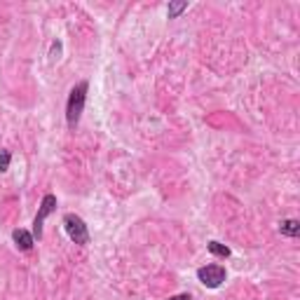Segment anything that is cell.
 Here are the masks:
<instances>
[{
	"instance_id": "obj_1",
	"label": "cell",
	"mask_w": 300,
	"mask_h": 300,
	"mask_svg": "<svg viewBox=\"0 0 300 300\" xmlns=\"http://www.w3.org/2000/svg\"><path fill=\"white\" fill-rule=\"evenodd\" d=\"M87 92H89V82L80 80L78 84H73L71 94L66 101V124L68 129H75L80 124V117L84 113V103H87Z\"/></svg>"
},
{
	"instance_id": "obj_2",
	"label": "cell",
	"mask_w": 300,
	"mask_h": 300,
	"mask_svg": "<svg viewBox=\"0 0 300 300\" xmlns=\"http://www.w3.org/2000/svg\"><path fill=\"white\" fill-rule=\"evenodd\" d=\"M63 230H66L68 239L71 242H75L78 246H87L89 244V228L87 223L82 221V216H78V213H63Z\"/></svg>"
},
{
	"instance_id": "obj_6",
	"label": "cell",
	"mask_w": 300,
	"mask_h": 300,
	"mask_svg": "<svg viewBox=\"0 0 300 300\" xmlns=\"http://www.w3.org/2000/svg\"><path fill=\"white\" fill-rule=\"evenodd\" d=\"M279 232H282L284 237H298L300 234V221H295V218L282 221L279 223Z\"/></svg>"
},
{
	"instance_id": "obj_7",
	"label": "cell",
	"mask_w": 300,
	"mask_h": 300,
	"mask_svg": "<svg viewBox=\"0 0 300 300\" xmlns=\"http://www.w3.org/2000/svg\"><path fill=\"white\" fill-rule=\"evenodd\" d=\"M206 249H209V253L211 256H216V258H230V246H225V244H221V242H216V239H211L209 244H206Z\"/></svg>"
},
{
	"instance_id": "obj_4",
	"label": "cell",
	"mask_w": 300,
	"mask_h": 300,
	"mask_svg": "<svg viewBox=\"0 0 300 300\" xmlns=\"http://www.w3.org/2000/svg\"><path fill=\"white\" fill-rule=\"evenodd\" d=\"M225 277H228V272H225L223 265H202L197 270V279H200V284L206 286V289H218L225 282Z\"/></svg>"
},
{
	"instance_id": "obj_10",
	"label": "cell",
	"mask_w": 300,
	"mask_h": 300,
	"mask_svg": "<svg viewBox=\"0 0 300 300\" xmlns=\"http://www.w3.org/2000/svg\"><path fill=\"white\" fill-rule=\"evenodd\" d=\"M169 300H192V295L190 293H178V295H172Z\"/></svg>"
},
{
	"instance_id": "obj_5",
	"label": "cell",
	"mask_w": 300,
	"mask_h": 300,
	"mask_svg": "<svg viewBox=\"0 0 300 300\" xmlns=\"http://www.w3.org/2000/svg\"><path fill=\"white\" fill-rule=\"evenodd\" d=\"M12 242H14V246H17L19 251H31L35 244L33 232H28V230H24V228H17L12 232Z\"/></svg>"
},
{
	"instance_id": "obj_3",
	"label": "cell",
	"mask_w": 300,
	"mask_h": 300,
	"mask_svg": "<svg viewBox=\"0 0 300 300\" xmlns=\"http://www.w3.org/2000/svg\"><path fill=\"white\" fill-rule=\"evenodd\" d=\"M54 211H56V195L47 192L42 197V202H40V209L33 218V239H38V242L42 239V223H45V218L52 216Z\"/></svg>"
},
{
	"instance_id": "obj_8",
	"label": "cell",
	"mask_w": 300,
	"mask_h": 300,
	"mask_svg": "<svg viewBox=\"0 0 300 300\" xmlns=\"http://www.w3.org/2000/svg\"><path fill=\"white\" fill-rule=\"evenodd\" d=\"M185 10H188V0H176V3H169L167 17L169 19H178V14H183Z\"/></svg>"
},
{
	"instance_id": "obj_9",
	"label": "cell",
	"mask_w": 300,
	"mask_h": 300,
	"mask_svg": "<svg viewBox=\"0 0 300 300\" xmlns=\"http://www.w3.org/2000/svg\"><path fill=\"white\" fill-rule=\"evenodd\" d=\"M12 162V153L10 150H0V172H7Z\"/></svg>"
}]
</instances>
